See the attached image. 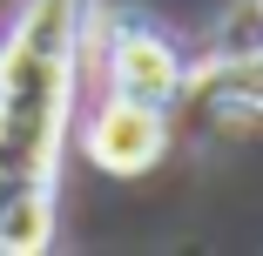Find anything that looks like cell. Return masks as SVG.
<instances>
[{
  "instance_id": "6da1fadb",
  "label": "cell",
  "mask_w": 263,
  "mask_h": 256,
  "mask_svg": "<svg viewBox=\"0 0 263 256\" xmlns=\"http://www.w3.org/2000/svg\"><path fill=\"white\" fill-rule=\"evenodd\" d=\"M88 14L95 0H14L0 34V256L54 243Z\"/></svg>"
},
{
  "instance_id": "7a4b0ae2",
  "label": "cell",
  "mask_w": 263,
  "mask_h": 256,
  "mask_svg": "<svg viewBox=\"0 0 263 256\" xmlns=\"http://www.w3.org/2000/svg\"><path fill=\"white\" fill-rule=\"evenodd\" d=\"M108 88L169 108L176 94H189V61L176 54V41L155 34L142 14H122V21H108Z\"/></svg>"
},
{
  "instance_id": "3957f363",
  "label": "cell",
  "mask_w": 263,
  "mask_h": 256,
  "mask_svg": "<svg viewBox=\"0 0 263 256\" xmlns=\"http://www.w3.org/2000/svg\"><path fill=\"white\" fill-rule=\"evenodd\" d=\"M88 162L95 169H108V175H142L162 162V148H169V108H155V101H135V94H115L95 108L88 122Z\"/></svg>"
},
{
  "instance_id": "277c9868",
  "label": "cell",
  "mask_w": 263,
  "mask_h": 256,
  "mask_svg": "<svg viewBox=\"0 0 263 256\" xmlns=\"http://www.w3.org/2000/svg\"><path fill=\"white\" fill-rule=\"evenodd\" d=\"M256 7H263V0H256Z\"/></svg>"
}]
</instances>
